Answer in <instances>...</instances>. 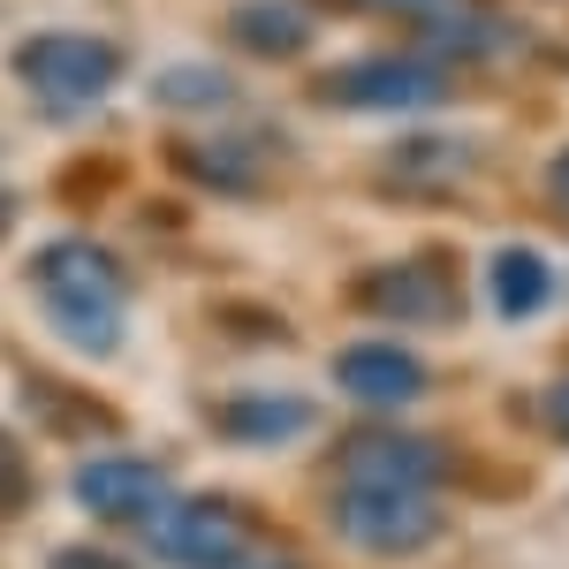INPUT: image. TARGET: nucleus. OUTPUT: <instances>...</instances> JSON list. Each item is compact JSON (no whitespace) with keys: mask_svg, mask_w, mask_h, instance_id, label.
Listing matches in <instances>:
<instances>
[{"mask_svg":"<svg viewBox=\"0 0 569 569\" xmlns=\"http://www.w3.org/2000/svg\"><path fill=\"white\" fill-rule=\"evenodd\" d=\"M342 479H372V486H440V448L418 433H365L342 448Z\"/></svg>","mask_w":569,"mask_h":569,"instance_id":"nucleus-9","label":"nucleus"},{"mask_svg":"<svg viewBox=\"0 0 569 569\" xmlns=\"http://www.w3.org/2000/svg\"><path fill=\"white\" fill-rule=\"evenodd\" d=\"M16 77L39 91L53 114H77L122 77V53L107 39H91V31H39V39L16 46Z\"/></svg>","mask_w":569,"mask_h":569,"instance_id":"nucleus-3","label":"nucleus"},{"mask_svg":"<svg viewBox=\"0 0 569 569\" xmlns=\"http://www.w3.org/2000/svg\"><path fill=\"white\" fill-rule=\"evenodd\" d=\"M251 547H259L251 517L220 493H190V501H168L152 517V555L168 569H236Z\"/></svg>","mask_w":569,"mask_h":569,"instance_id":"nucleus-5","label":"nucleus"},{"mask_svg":"<svg viewBox=\"0 0 569 569\" xmlns=\"http://www.w3.org/2000/svg\"><path fill=\"white\" fill-rule=\"evenodd\" d=\"M365 8H388V16H433V8H448V0H365Z\"/></svg>","mask_w":569,"mask_h":569,"instance_id":"nucleus-16","label":"nucleus"},{"mask_svg":"<svg viewBox=\"0 0 569 569\" xmlns=\"http://www.w3.org/2000/svg\"><path fill=\"white\" fill-rule=\"evenodd\" d=\"M327 107H350V114H426L448 99V69L426 53H372L350 69H327L319 77Z\"/></svg>","mask_w":569,"mask_h":569,"instance_id":"nucleus-4","label":"nucleus"},{"mask_svg":"<svg viewBox=\"0 0 569 569\" xmlns=\"http://www.w3.org/2000/svg\"><path fill=\"white\" fill-rule=\"evenodd\" d=\"M547 426H555V433L569 440V380H562V388H555V395H547Z\"/></svg>","mask_w":569,"mask_h":569,"instance_id":"nucleus-17","label":"nucleus"},{"mask_svg":"<svg viewBox=\"0 0 569 569\" xmlns=\"http://www.w3.org/2000/svg\"><path fill=\"white\" fill-rule=\"evenodd\" d=\"M23 493H31V471H23L16 440H0V509H23Z\"/></svg>","mask_w":569,"mask_h":569,"instance_id":"nucleus-14","label":"nucleus"},{"mask_svg":"<svg viewBox=\"0 0 569 569\" xmlns=\"http://www.w3.org/2000/svg\"><path fill=\"white\" fill-rule=\"evenodd\" d=\"M160 107H176V114L228 107V77H220V69H168V77H160Z\"/></svg>","mask_w":569,"mask_h":569,"instance_id":"nucleus-13","label":"nucleus"},{"mask_svg":"<svg viewBox=\"0 0 569 569\" xmlns=\"http://www.w3.org/2000/svg\"><path fill=\"white\" fill-rule=\"evenodd\" d=\"M357 297H365L372 311H388V319H426V327H448V319H456L448 273H440V266H426V259L365 273V281H357Z\"/></svg>","mask_w":569,"mask_h":569,"instance_id":"nucleus-8","label":"nucleus"},{"mask_svg":"<svg viewBox=\"0 0 569 569\" xmlns=\"http://www.w3.org/2000/svg\"><path fill=\"white\" fill-rule=\"evenodd\" d=\"M31 289L39 311L61 342H77L84 357H114L122 350V259L91 236H61L31 259Z\"/></svg>","mask_w":569,"mask_h":569,"instance_id":"nucleus-1","label":"nucleus"},{"mask_svg":"<svg viewBox=\"0 0 569 569\" xmlns=\"http://www.w3.org/2000/svg\"><path fill=\"white\" fill-rule=\"evenodd\" d=\"M228 39L251 46L259 61H289V53L311 46V16L297 0H243V8L228 16Z\"/></svg>","mask_w":569,"mask_h":569,"instance_id":"nucleus-11","label":"nucleus"},{"mask_svg":"<svg viewBox=\"0 0 569 569\" xmlns=\"http://www.w3.org/2000/svg\"><path fill=\"white\" fill-rule=\"evenodd\" d=\"M335 388L365 410H402V402L426 395V365L410 350H395V342H350L335 357Z\"/></svg>","mask_w":569,"mask_h":569,"instance_id":"nucleus-7","label":"nucleus"},{"mask_svg":"<svg viewBox=\"0 0 569 569\" xmlns=\"http://www.w3.org/2000/svg\"><path fill=\"white\" fill-rule=\"evenodd\" d=\"M311 418H319V410H311L305 395H236L213 418V433L243 440V448H281V440L311 433Z\"/></svg>","mask_w":569,"mask_h":569,"instance_id":"nucleus-10","label":"nucleus"},{"mask_svg":"<svg viewBox=\"0 0 569 569\" xmlns=\"http://www.w3.org/2000/svg\"><path fill=\"white\" fill-rule=\"evenodd\" d=\"M547 190H555V206H569V152L555 160V168H547Z\"/></svg>","mask_w":569,"mask_h":569,"instance_id":"nucleus-19","label":"nucleus"},{"mask_svg":"<svg viewBox=\"0 0 569 569\" xmlns=\"http://www.w3.org/2000/svg\"><path fill=\"white\" fill-rule=\"evenodd\" d=\"M236 569H297V562H289V555H266V539H259V547H251Z\"/></svg>","mask_w":569,"mask_h":569,"instance_id":"nucleus-18","label":"nucleus"},{"mask_svg":"<svg viewBox=\"0 0 569 569\" xmlns=\"http://www.w3.org/2000/svg\"><path fill=\"white\" fill-rule=\"evenodd\" d=\"M46 569H137V562H122V555H107V547H61Z\"/></svg>","mask_w":569,"mask_h":569,"instance_id":"nucleus-15","label":"nucleus"},{"mask_svg":"<svg viewBox=\"0 0 569 569\" xmlns=\"http://www.w3.org/2000/svg\"><path fill=\"white\" fill-rule=\"evenodd\" d=\"M327 517H335V531H342L350 547H365V555H388V562H402V555H426V547L440 539V501L426 493V486L342 479V486H335V501H327Z\"/></svg>","mask_w":569,"mask_h":569,"instance_id":"nucleus-2","label":"nucleus"},{"mask_svg":"<svg viewBox=\"0 0 569 569\" xmlns=\"http://www.w3.org/2000/svg\"><path fill=\"white\" fill-rule=\"evenodd\" d=\"M77 501H84L99 525H152L168 509V486L144 456H99L77 471Z\"/></svg>","mask_w":569,"mask_h":569,"instance_id":"nucleus-6","label":"nucleus"},{"mask_svg":"<svg viewBox=\"0 0 569 569\" xmlns=\"http://www.w3.org/2000/svg\"><path fill=\"white\" fill-rule=\"evenodd\" d=\"M486 289H493V311L501 319H531V311H547V297H555V266L539 259V251H525V243H509V251H493V266H486Z\"/></svg>","mask_w":569,"mask_h":569,"instance_id":"nucleus-12","label":"nucleus"}]
</instances>
